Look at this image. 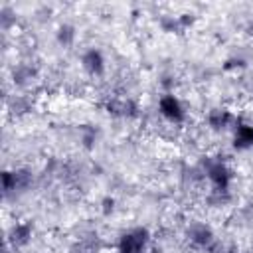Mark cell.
<instances>
[{
    "label": "cell",
    "instance_id": "cell-1",
    "mask_svg": "<svg viewBox=\"0 0 253 253\" xmlns=\"http://www.w3.org/2000/svg\"><path fill=\"white\" fill-rule=\"evenodd\" d=\"M204 170H206V178L211 186V192H221V194H229L231 182H233V172L227 166L225 160L221 158H208L204 162Z\"/></svg>",
    "mask_w": 253,
    "mask_h": 253
},
{
    "label": "cell",
    "instance_id": "cell-2",
    "mask_svg": "<svg viewBox=\"0 0 253 253\" xmlns=\"http://www.w3.org/2000/svg\"><path fill=\"white\" fill-rule=\"evenodd\" d=\"M150 239H152V235H150L148 227H144V225L130 227L121 233V237L117 241V253H146Z\"/></svg>",
    "mask_w": 253,
    "mask_h": 253
},
{
    "label": "cell",
    "instance_id": "cell-3",
    "mask_svg": "<svg viewBox=\"0 0 253 253\" xmlns=\"http://www.w3.org/2000/svg\"><path fill=\"white\" fill-rule=\"evenodd\" d=\"M158 113H160L162 119H166L172 125H182L186 121L184 103L178 99V95H174L170 91L160 95V99H158Z\"/></svg>",
    "mask_w": 253,
    "mask_h": 253
},
{
    "label": "cell",
    "instance_id": "cell-4",
    "mask_svg": "<svg viewBox=\"0 0 253 253\" xmlns=\"http://www.w3.org/2000/svg\"><path fill=\"white\" fill-rule=\"evenodd\" d=\"M105 111L111 117H121V119H136L140 113L138 103L132 97H111L105 103Z\"/></svg>",
    "mask_w": 253,
    "mask_h": 253
},
{
    "label": "cell",
    "instance_id": "cell-5",
    "mask_svg": "<svg viewBox=\"0 0 253 253\" xmlns=\"http://www.w3.org/2000/svg\"><path fill=\"white\" fill-rule=\"evenodd\" d=\"M186 237L188 241L198 247V249H211L213 243H215V233L213 229L208 225V223H202V221H196L192 223L188 229H186Z\"/></svg>",
    "mask_w": 253,
    "mask_h": 253
},
{
    "label": "cell",
    "instance_id": "cell-6",
    "mask_svg": "<svg viewBox=\"0 0 253 253\" xmlns=\"http://www.w3.org/2000/svg\"><path fill=\"white\" fill-rule=\"evenodd\" d=\"M81 67L85 69L87 75L91 77H103L105 71H107V61H105V55L99 47H89L83 51L81 55Z\"/></svg>",
    "mask_w": 253,
    "mask_h": 253
},
{
    "label": "cell",
    "instance_id": "cell-7",
    "mask_svg": "<svg viewBox=\"0 0 253 253\" xmlns=\"http://www.w3.org/2000/svg\"><path fill=\"white\" fill-rule=\"evenodd\" d=\"M206 123H208V126H210L211 130L219 132V130H225V128H229V126H235L237 117H235L229 109H225V107H213V109L208 111Z\"/></svg>",
    "mask_w": 253,
    "mask_h": 253
},
{
    "label": "cell",
    "instance_id": "cell-8",
    "mask_svg": "<svg viewBox=\"0 0 253 253\" xmlns=\"http://www.w3.org/2000/svg\"><path fill=\"white\" fill-rule=\"evenodd\" d=\"M233 148L235 150L253 148V125L251 123L237 119V123L233 126Z\"/></svg>",
    "mask_w": 253,
    "mask_h": 253
},
{
    "label": "cell",
    "instance_id": "cell-9",
    "mask_svg": "<svg viewBox=\"0 0 253 253\" xmlns=\"http://www.w3.org/2000/svg\"><path fill=\"white\" fill-rule=\"evenodd\" d=\"M32 235H34V227L30 221H18L10 227L8 231V243L18 249V247H26L30 241H32Z\"/></svg>",
    "mask_w": 253,
    "mask_h": 253
},
{
    "label": "cell",
    "instance_id": "cell-10",
    "mask_svg": "<svg viewBox=\"0 0 253 253\" xmlns=\"http://www.w3.org/2000/svg\"><path fill=\"white\" fill-rule=\"evenodd\" d=\"M55 40H57V43H59L61 47H71V45L75 43V40H77V30H75V26H73V24H67V22L59 24V26H57V32H55Z\"/></svg>",
    "mask_w": 253,
    "mask_h": 253
},
{
    "label": "cell",
    "instance_id": "cell-11",
    "mask_svg": "<svg viewBox=\"0 0 253 253\" xmlns=\"http://www.w3.org/2000/svg\"><path fill=\"white\" fill-rule=\"evenodd\" d=\"M158 26H160V30L166 32V34H178V32L182 30L180 24H178V18H176V16H160Z\"/></svg>",
    "mask_w": 253,
    "mask_h": 253
},
{
    "label": "cell",
    "instance_id": "cell-12",
    "mask_svg": "<svg viewBox=\"0 0 253 253\" xmlns=\"http://www.w3.org/2000/svg\"><path fill=\"white\" fill-rule=\"evenodd\" d=\"M14 176H16V190H26L34 180V176L28 168H16Z\"/></svg>",
    "mask_w": 253,
    "mask_h": 253
},
{
    "label": "cell",
    "instance_id": "cell-13",
    "mask_svg": "<svg viewBox=\"0 0 253 253\" xmlns=\"http://www.w3.org/2000/svg\"><path fill=\"white\" fill-rule=\"evenodd\" d=\"M34 75H36V71H34V67H30V65H18V67L14 69V81H16L18 85H24L26 81L34 79Z\"/></svg>",
    "mask_w": 253,
    "mask_h": 253
},
{
    "label": "cell",
    "instance_id": "cell-14",
    "mask_svg": "<svg viewBox=\"0 0 253 253\" xmlns=\"http://www.w3.org/2000/svg\"><path fill=\"white\" fill-rule=\"evenodd\" d=\"M221 67H223V71H241V69L247 67V59L237 57V55H231V57H227V59L223 61Z\"/></svg>",
    "mask_w": 253,
    "mask_h": 253
},
{
    "label": "cell",
    "instance_id": "cell-15",
    "mask_svg": "<svg viewBox=\"0 0 253 253\" xmlns=\"http://www.w3.org/2000/svg\"><path fill=\"white\" fill-rule=\"evenodd\" d=\"M0 178H2V192L4 194L16 192V176H14V170H4Z\"/></svg>",
    "mask_w": 253,
    "mask_h": 253
},
{
    "label": "cell",
    "instance_id": "cell-16",
    "mask_svg": "<svg viewBox=\"0 0 253 253\" xmlns=\"http://www.w3.org/2000/svg\"><path fill=\"white\" fill-rule=\"evenodd\" d=\"M176 18H178V24H180V28H182V30L192 28V26L196 24V20H198V16H196L194 12H184V14L176 16Z\"/></svg>",
    "mask_w": 253,
    "mask_h": 253
},
{
    "label": "cell",
    "instance_id": "cell-17",
    "mask_svg": "<svg viewBox=\"0 0 253 253\" xmlns=\"http://www.w3.org/2000/svg\"><path fill=\"white\" fill-rule=\"evenodd\" d=\"M115 208H117V200H115L113 196H105V198L101 200V213H103L105 217H109V215L115 211Z\"/></svg>",
    "mask_w": 253,
    "mask_h": 253
},
{
    "label": "cell",
    "instance_id": "cell-18",
    "mask_svg": "<svg viewBox=\"0 0 253 253\" xmlns=\"http://www.w3.org/2000/svg\"><path fill=\"white\" fill-rule=\"evenodd\" d=\"M81 142H83V146L87 150H91L95 146V142H97V132L93 128H85L83 130V136H81Z\"/></svg>",
    "mask_w": 253,
    "mask_h": 253
},
{
    "label": "cell",
    "instance_id": "cell-19",
    "mask_svg": "<svg viewBox=\"0 0 253 253\" xmlns=\"http://www.w3.org/2000/svg\"><path fill=\"white\" fill-rule=\"evenodd\" d=\"M69 253H89V251L85 249V245H83V243H77V245H73V247H71V251H69Z\"/></svg>",
    "mask_w": 253,
    "mask_h": 253
},
{
    "label": "cell",
    "instance_id": "cell-20",
    "mask_svg": "<svg viewBox=\"0 0 253 253\" xmlns=\"http://www.w3.org/2000/svg\"><path fill=\"white\" fill-rule=\"evenodd\" d=\"M249 34H253V24H251V26H249Z\"/></svg>",
    "mask_w": 253,
    "mask_h": 253
},
{
    "label": "cell",
    "instance_id": "cell-21",
    "mask_svg": "<svg viewBox=\"0 0 253 253\" xmlns=\"http://www.w3.org/2000/svg\"><path fill=\"white\" fill-rule=\"evenodd\" d=\"M4 253H12V251H8V247H6V249H4Z\"/></svg>",
    "mask_w": 253,
    "mask_h": 253
}]
</instances>
